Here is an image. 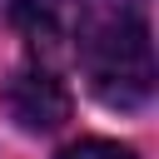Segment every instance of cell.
Wrapping results in <instances>:
<instances>
[{
    "label": "cell",
    "instance_id": "3957f363",
    "mask_svg": "<svg viewBox=\"0 0 159 159\" xmlns=\"http://www.w3.org/2000/svg\"><path fill=\"white\" fill-rule=\"evenodd\" d=\"M0 5L35 55H60L75 40V20H80L75 0H0Z\"/></svg>",
    "mask_w": 159,
    "mask_h": 159
},
{
    "label": "cell",
    "instance_id": "7a4b0ae2",
    "mask_svg": "<svg viewBox=\"0 0 159 159\" xmlns=\"http://www.w3.org/2000/svg\"><path fill=\"white\" fill-rule=\"evenodd\" d=\"M0 104L5 114L25 129V134H50L70 119V89L50 75V70H15L0 89Z\"/></svg>",
    "mask_w": 159,
    "mask_h": 159
},
{
    "label": "cell",
    "instance_id": "277c9868",
    "mask_svg": "<svg viewBox=\"0 0 159 159\" xmlns=\"http://www.w3.org/2000/svg\"><path fill=\"white\" fill-rule=\"evenodd\" d=\"M60 159H134L124 144H109V139H80V144H70Z\"/></svg>",
    "mask_w": 159,
    "mask_h": 159
},
{
    "label": "cell",
    "instance_id": "6da1fadb",
    "mask_svg": "<svg viewBox=\"0 0 159 159\" xmlns=\"http://www.w3.org/2000/svg\"><path fill=\"white\" fill-rule=\"evenodd\" d=\"M75 55L109 109H139L154 94V45L144 0H94L75 20Z\"/></svg>",
    "mask_w": 159,
    "mask_h": 159
}]
</instances>
